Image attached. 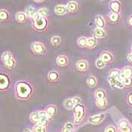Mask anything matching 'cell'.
Instances as JSON below:
<instances>
[{
  "label": "cell",
  "instance_id": "obj_14",
  "mask_svg": "<svg viewBox=\"0 0 132 132\" xmlns=\"http://www.w3.org/2000/svg\"><path fill=\"white\" fill-rule=\"evenodd\" d=\"M54 12L58 16H63L69 13L67 5H57L54 8Z\"/></svg>",
  "mask_w": 132,
  "mask_h": 132
},
{
  "label": "cell",
  "instance_id": "obj_34",
  "mask_svg": "<svg viewBox=\"0 0 132 132\" xmlns=\"http://www.w3.org/2000/svg\"><path fill=\"white\" fill-rule=\"evenodd\" d=\"M121 72L126 76H132V67L127 66L121 70Z\"/></svg>",
  "mask_w": 132,
  "mask_h": 132
},
{
  "label": "cell",
  "instance_id": "obj_37",
  "mask_svg": "<svg viewBox=\"0 0 132 132\" xmlns=\"http://www.w3.org/2000/svg\"><path fill=\"white\" fill-rule=\"evenodd\" d=\"M33 132H47L46 131V127L39 125L38 124H35L34 127L32 128Z\"/></svg>",
  "mask_w": 132,
  "mask_h": 132
},
{
  "label": "cell",
  "instance_id": "obj_21",
  "mask_svg": "<svg viewBox=\"0 0 132 132\" xmlns=\"http://www.w3.org/2000/svg\"><path fill=\"white\" fill-rule=\"evenodd\" d=\"M27 18L28 17L26 14V13L25 12H22V11L17 12V14L15 15V19L20 23H24L27 21Z\"/></svg>",
  "mask_w": 132,
  "mask_h": 132
},
{
  "label": "cell",
  "instance_id": "obj_15",
  "mask_svg": "<svg viewBox=\"0 0 132 132\" xmlns=\"http://www.w3.org/2000/svg\"><path fill=\"white\" fill-rule=\"evenodd\" d=\"M110 9L112 12L120 13L121 11V2L119 0H111L110 2Z\"/></svg>",
  "mask_w": 132,
  "mask_h": 132
},
{
  "label": "cell",
  "instance_id": "obj_3",
  "mask_svg": "<svg viewBox=\"0 0 132 132\" xmlns=\"http://www.w3.org/2000/svg\"><path fill=\"white\" fill-rule=\"evenodd\" d=\"M48 26V20L45 17H39L38 18L32 20V27L37 32L45 31Z\"/></svg>",
  "mask_w": 132,
  "mask_h": 132
},
{
  "label": "cell",
  "instance_id": "obj_8",
  "mask_svg": "<svg viewBox=\"0 0 132 132\" xmlns=\"http://www.w3.org/2000/svg\"><path fill=\"white\" fill-rule=\"evenodd\" d=\"M70 63V59L66 54H61L56 58V64L60 67H66Z\"/></svg>",
  "mask_w": 132,
  "mask_h": 132
},
{
  "label": "cell",
  "instance_id": "obj_7",
  "mask_svg": "<svg viewBox=\"0 0 132 132\" xmlns=\"http://www.w3.org/2000/svg\"><path fill=\"white\" fill-rule=\"evenodd\" d=\"M119 132H132V128L126 119H122L118 122Z\"/></svg>",
  "mask_w": 132,
  "mask_h": 132
},
{
  "label": "cell",
  "instance_id": "obj_18",
  "mask_svg": "<svg viewBox=\"0 0 132 132\" xmlns=\"http://www.w3.org/2000/svg\"><path fill=\"white\" fill-rule=\"evenodd\" d=\"M119 79L125 86V88H130L132 86V76H126L121 72L119 76Z\"/></svg>",
  "mask_w": 132,
  "mask_h": 132
},
{
  "label": "cell",
  "instance_id": "obj_44",
  "mask_svg": "<svg viewBox=\"0 0 132 132\" xmlns=\"http://www.w3.org/2000/svg\"><path fill=\"white\" fill-rule=\"evenodd\" d=\"M128 24L131 28H132V15L129 16V18L128 19Z\"/></svg>",
  "mask_w": 132,
  "mask_h": 132
},
{
  "label": "cell",
  "instance_id": "obj_38",
  "mask_svg": "<svg viewBox=\"0 0 132 132\" xmlns=\"http://www.w3.org/2000/svg\"><path fill=\"white\" fill-rule=\"evenodd\" d=\"M48 123H49V118L43 117V118L40 119L36 124H38L39 125H42V126H44V127H47Z\"/></svg>",
  "mask_w": 132,
  "mask_h": 132
},
{
  "label": "cell",
  "instance_id": "obj_22",
  "mask_svg": "<svg viewBox=\"0 0 132 132\" xmlns=\"http://www.w3.org/2000/svg\"><path fill=\"white\" fill-rule=\"evenodd\" d=\"M95 100H101L103 98H106V92L103 88H98L94 92Z\"/></svg>",
  "mask_w": 132,
  "mask_h": 132
},
{
  "label": "cell",
  "instance_id": "obj_27",
  "mask_svg": "<svg viewBox=\"0 0 132 132\" xmlns=\"http://www.w3.org/2000/svg\"><path fill=\"white\" fill-rule=\"evenodd\" d=\"M3 64L5 67V68H7L9 70H12V69H14L16 67L17 62H16L15 59L13 57L12 58H11L10 60H9V61L5 62V63H3Z\"/></svg>",
  "mask_w": 132,
  "mask_h": 132
},
{
  "label": "cell",
  "instance_id": "obj_20",
  "mask_svg": "<svg viewBox=\"0 0 132 132\" xmlns=\"http://www.w3.org/2000/svg\"><path fill=\"white\" fill-rule=\"evenodd\" d=\"M67 9L70 13H75L79 9V4L75 1H70L67 5Z\"/></svg>",
  "mask_w": 132,
  "mask_h": 132
},
{
  "label": "cell",
  "instance_id": "obj_41",
  "mask_svg": "<svg viewBox=\"0 0 132 132\" xmlns=\"http://www.w3.org/2000/svg\"><path fill=\"white\" fill-rule=\"evenodd\" d=\"M104 132H118V129L114 125H109L104 129Z\"/></svg>",
  "mask_w": 132,
  "mask_h": 132
},
{
  "label": "cell",
  "instance_id": "obj_33",
  "mask_svg": "<svg viewBox=\"0 0 132 132\" xmlns=\"http://www.w3.org/2000/svg\"><path fill=\"white\" fill-rule=\"evenodd\" d=\"M73 124L72 122H67L64 125V127L62 128L61 132H73Z\"/></svg>",
  "mask_w": 132,
  "mask_h": 132
},
{
  "label": "cell",
  "instance_id": "obj_28",
  "mask_svg": "<svg viewBox=\"0 0 132 132\" xmlns=\"http://www.w3.org/2000/svg\"><path fill=\"white\" fill-rule=\"evenodd\" d=\"M63 106H64V107H65V109L67 110H72L74 109V107H75L76 105H75V103L73 102L72 98H69V99H67L64 101Z\"/></svg>",
  "mask_w": 132,
  "mask_h": 132
},
{
  "label": "cell",
  "instance_id": "obj_32",
  "mask_svg": "<svg viewBox=\"0 0 132 132\" xmlns=\"http://www.w3.org/2000/svg\"><path fill=\"white\" fill-rule=\"evenodd\" d=\"M12 57H13L12 53H11V51H5V52L2 54L1 59H2V63H5V62L8 61L9 60H10L11 58H12Z\"/></svg>",
  "mask_w": 132,
  "mask_h": 132
},
{
  "label": "cell",
  "instance_id": "obj_42",
  "mask_svg": "<svg viewBox=\"0 0 132 132\" xmlns=\"http://www.w3.org/2000/svg\"><path fill=\"white\" fill-rule=\"evenodd\" d=\"M127 103L130 106H132V92H130L127 96Z\"/></svg>",
  "mask_w": 132,
  "mask_h": 132
},
{
  "label": "cell",
  "instance_id": "obj_46",
  "mask_svg": "<svg viewBox=\"0 0 132 132\" xmlns=\"http://www.w3.org/2000/svg\"><path fill=\"white\" fill-rule=\"evenodd\" d=\"M35 2H37V3H41V2H43L45 0H33Z\"/></svg>",
  "mask_w": 132,
  "mask_h": 132
},
{
  "label": "cell",
  "instance_id": "obj_5",
  "mask_svg": "<svg viewBox=\"0 0 132 132\" xmlns=\"http://www.w3.org/2000/svg\"><path fill=\"white\" fill-rule=\"evenodd\" d=\"M10 78L7 74H0V90L2 92L7 91L10 87Z\"/></svg>",
  "mask_w": 132,
  "mask_h": 132
},
{
  "label": "cell",
  "instance_id": "obj_19",
  "mask_svg": "<svg viewBox=\"0 0 132 132\" xmlns=\"http://www.w3.org/2000/svg\"><path fill=\"white\" fill-rule=\"evenodd\" d=\"M95 104L97 106V107L100 110H105L106 109L107 106H108V100L107 97L106 98H103L101 100H96Z\"/></svg>",
  "mask_w": 132,
  "mask_h": 132
},
{
  "label": "cell",
  "instance_id": "obj_45",
  "mask_svg": "<svg viewBox=\"0 0 132 132\" xmlns=\"http://www.w3.org/2000/svg\"><path fill=\"white\" fill-rule=\"evenodd\" d=\"M128 62L129 63H132V53H131V54H129L128 55Z\"/></svg>",
  "mask_w": 132,
  "mask_h": 132
},
{
  "label": "cell",
  "instance_id": "obj_31",
  "mask_svg": "<svg viewBox=\"0 0 132 132\" xmlns=\"http://www.w3.org/2000/svg\"><path fill=\"white\" fill-rule=\"evenodd\" d=\"M9 18V12L5 9L0 10V20L2 22H5Z\"/></svg>",
  "mask_w": 132,
  "mask_h": 132
},
{
  "label": "cell",
  "instance_id": "obj_4",
  "mask_svg": "<svg viewBox=\"0 0 132 132\" xmlns=\"http://www.w3.org/2000/svg\"><path fill=\"white\" fill-rule=\"evenodd\" d=\"M31 50L36 54H44L46 51L45 45L42 42H33L31 44Z\"/></svg>",
  "mask_w": 132,
  "mask_h": 132
},
{
  "label": "cell",
  "instance_id": "obj_9",
  "mask_svg": "<svg viewBox=\"0 0 132 132\" xmlns=\"http://www.w3.org/2000/svg\"><path fill=\"white\" fill-rule=\"evenodd\" d=\"M76 68L78 71L86 72L89 69V63L85 59H79L76 63Z\"/></svg>",
  "mask_w": 132,
  "mask_h": 132
},
{
  "label": "cell",
  "instance_id": "obj_1",
  "mask_svg": "<svg viewBox=\"0 0 132 132\" xmlns=\"http://www.w3.org/2000/svg\"><path fill=\"white\" fill-rule=\"evenodd\" d=\"M34 92L33 86L29 81L20 80L14 85V94L17 99L20 101L29 100Z\"/></svg>",
  "mask_w": 132,
  "mask_h": 132
},
{
  "label": "cell",
  "instance_id": "obj_13",
  "mask_svg": "<svg viewBox=\"0 0 132 132\" xmlns=\"http://www.w3.org/2000/svg\"><path fill=\"white\" fill-rule=\"evenodd\" d=\"M47 79L51 83L57 82V81H59V79H60V73L57 70H51V71L48 72V73Z\"/></svg>",
  "mask_w": 132,
  "mask_h": 132
},
{
  "label": "cell",
  "instance_id": "obj_48",
  "mask_svg": "<svg viewBox=\"0 0 132 132\" xmlns=\"http://www.w3.org/2000/svg\"><path fill=\"white\" fill-rule=\"evenodd\" d=\"M131 53H132V46H131Z\"/></svg>",
  "mask_w": 132,
  "mask_h": 132
},
{
  "label": "cell",
  "instance_id": "obj_47",
  "mask_svg": "<svg viewBox=\"0 0 132 132\" xmlns=\"http://www.w3.org/2000/svg\"><path fill=\"white\" fill-rule=\"evenodd\" d=\"M23 132H33V131H32L30 129H25Z\"/></svg>",
  "mask_w": 132,
  "mask_h": 132
},
{
  "label": "cell",
  "instance_id": "obj_43",
  "mask_svg": "<svg viewBox=\"0 0 132 132\" xmlns=\"http://www.w3.org/2000/svg\"><path fill=\"white\" fill-rule=\"evenodd\" d=\"M72 100H73V102H74L75 105L79 104V103H81V99L79 97H74L72 98Z\"/></svg>",
  "mask_w": 132,
  "mask_h": 132
},
{
  "label": "cell",
  "instance_id": "obj_25",
  "mask_svg": "<svg viewBox=\"0 0 132 132\" xmlns=\"http://www.w3.org/2000/svg\"><path fill=\"white\" fill-rule=\"evenodd\" d=\"M87 85L89 88H94L97 85V79L96 76L91 75L87 79Z\"/></svg>",
  "mask_w": 132,
  "mask_h": 132
},
{
  "label": "cell",
  "instance_id": "obj_36",
  "mask_svg": "<svg viewBox=\"0 0 132 132\" xmlns=\"http://www.w3.org/2000/svg\"><path fill=\"white\" fill-rule=\"evenodd\" d=\"M38 14L39 17H45L47 18L49 14V11L46 8H41L38 10Z\"/></svg>",
  "mask_w": 132,
  "mask_h": 132
},
{
  "label": "cell",
  "instance_id": "obj_24",
  "mask_svg": "<svg viewBox=\"0 0 132 132\" xmlns=\"http://www.w3.org/2000/svg\"><path fill=\"white\" fill-rule=\"evenodd\" d=\"M95 23L97 25V27H101V28H105L106 27V20L104 19V18L102 15H97L95 18Z\"/></svg>",
  "mask_w": 132,
  "mask_h": 132
},
{
  "label": "cell",
  "instance_id": "obj_40",
  "mask_svg": "<svg viewBox=\"0 0 132 132\" xmlns=\"http://www.w3.org/2000/svg\"><path fill=\"white\" fill-rule=\"evenodd\" d=\"M120 73H121V70H119V69H113L111 70L110 71V76H114V77H119V76H120Z\"/></svg>",
  "mask_w": 132,
  "mask_h": 132
},
{
  "label": "cell",
  "instance_id": "obj_11",
  "mask_svg": "<svg viewBox=\"0 0 132 132\" xmlns=\"http://www.w3.org/2000/svg\"><path fill=\"white\" fill-rule=\"evenodd\" d=\"M105 119V114L104 113H100L97 115H94L91 116L88 119V122L93 125H99L101 124Z\"/></svg>",
  "mask_w": 132,
  "mask_h": 132
},
{
  "label": "cell",
  "instance_id": "obj_23",
  "mask_svg": "<svg viewBox=\"0 0 132 132\" xmlns=\"http://www.w3.org/2000/svg\"><path fill=\"white\" fill-rule=\"evenodd\" d=\"M45 110L48 113L49 117H52V116H54L57 114V106L55 105H48V106H46Z\"/></svg>",
  "mask_w": 132,
  "mask_h": 132
},
{
  "label": "cell",
  "instance_id": "obj_35",
  "mask_svg": "<svg viewBox=\"0 0 132 132\" xmlns=\"http://www.w3.org/2000/svg\"><path fill=\"white\" fill-rule=\"evenodd\" d=\"M61 39L59 36H54L51 39V43L54 46H57L61 44Z\"/></svg>",
  "mask_w": 132,
  "mask_h": 132
},
{
  "label": "cell",
  "instance_id": "obj_12",
  "mask_svg": "<svg viewBox=\"0 0 132 132\" xmlns=\"http://www.w3.org/2000/svg\"><path fill=\"white\" fill-rule=\"evenodd\" d=\"M25 13L27 15V17L30 18L32 20L38 18L39 17L38 14V10H36L32 6H27L26 10H25Z\"/></svg>",
  "mask_w": 132,
  "mask_h": 132
},
{
  "label": "cell",
  "instance_id": "obj_6",
  "mask_svg": "<svg viewBox=\"0 0 132 132\" xmlns=\"http://www.w3.org/2000/svg\"><path fill=\"white\" fill-rule=\"evenodd\" d=\"M107 80L112 88H116L118 89H123L124 88H125V86L123 85V83L119 79V77H114L109 75L107 77Z\"/></svg>",
  "mask_w": 132,
  "mask_h": 132
},
{
  "label": "cell",
  "instance_id": "obj_39",
  "mask_svg": "<svg viewBox=\"0 0 132 132\" xmlns=\"http://www.w3.org/2000/svg\"><path fill=\"white\" fill-rule=\"evenodd\" d=\"M106 63H104V61H102L101 58L97 59L95 61V66L97 69H103L105 67Z\"/></svg>",
  "mask_w": 132,
  "mask_h": 132
},
{
  "label": "cell",
  "instance_id": "obj_10",
  "mask_svg": "<svg viewBox=\"0 0 132 132\" xmlns=\"http://www.w3.org/2000/svg\"><path fill=\"white\" fill-rule=\"evenodd\" d=\"M100 58L102 61H104L106 64L111 63L114 61V55L112 54V52L109 51H102L100 56Z\"/></svg>",
  "mask_w": 132,
  "mask_h": 132
},
{
  "label": "cell",
  "instance_id": "obj_30",
  "mask_svg": "<svg viewBox=\"0 0 132 132\" xmlns=\"http://www.w3.org/2000/svg\"><path fill=\"white\" fill-rule=\"evenodd\" d=\"M87 39L88 38L85 36L79 37L77 40V45L81 48H87Z\"/></svg>",
  "mask_w": 132,
  "mask_h": 132
},
{
  "label": "cell",
  "instance_id": "obj_16",
  "mask_svg": "<svg viewBox=\"0 0 132 132\" xmlns=\"http://www.w3.org/2000/svg\"><path fill=\"white\" fill-rule=\"evenodd\" d=\"M121 20V14L116 13V12H110L108 14V21L110 23H117Z\"/></svg>",
  "mask_w": 132,
  "mask_h": 132
},
{
  "label": "cell",
  "instance_id": "obj_49",
  "mask_svg": "<svg viewBox=\"0 0 132 132\" xmlns=\"http://www.w3.org/2000/svg\"><path fill=\"white\" fill-rule=\"evenodd\" d=\"M101 1H104V0H101Z\"/></svg>",
  "mask_w": 132,
  "mask_h": 132
},
{
  "label": "cell",
  "instance_id": "obj_2",
  "mask_svg": "<svg viewBox=\"0 0 132 132\" xmlns=\"http://www.w3.org/2000/svg\"><path fill=\"white\" fill-rule=\"evenodd\" d=\"M72 110H73V113H74V123L76 125L81 124V122H83V120L85 119V114H86L85 106L81 103L77 104L75 106V107Z\"/></svg>",
  "mask_w": 132,
  "mask_h": 132
},
{
  "label": "cell",
  "instance_id": "obj_17",
  "mask_svg": "<svg viewBox=\"0 0 132 132\" xmlns=\"http://www.w3.org/2000/svg\"><path fill=\"white\" fill-rule=\"evenodd\" d=\"M93 34H94V36L97 39H103L106 36V31L103 28L97 27L94 30Z\"/></svg>",
  "mask_w": 132,
  "mask_h": 132
},
{
  "label": "cell",
  "instance_id": "obj_26",
  "mask_svg": "<svg viewBox=\"0 0 132 132\" xmlns=\"http://www.w3.org/2000/svg\"><path fill=\"white\" fill-rule=\"evenodd\" d=\"M42 118H43V117H42V116L39 113V111H36V112H32L30 114V121L32 123H35V124H36L38 122V121L40 119H42Z\"/></svg>",
  "mask_w": 132,
  "mask_h": 132
},
{
  "label": "cell",
  "instance_id": "obj_29",
  "mask_svg": "<svg viewBox=\"0 0 132 132\" xmlns=\"http://www.w3.org/2000/svg\"><path fill=\"white\" fill-rule=\"evenodd\" d=\"M97 45V38H95L94 36L89 37L87 39V48L92 49L94 48H95Z\"/></svg>",
  "mask_w": 132,
  "mask_h": 132
}]
</instances>
